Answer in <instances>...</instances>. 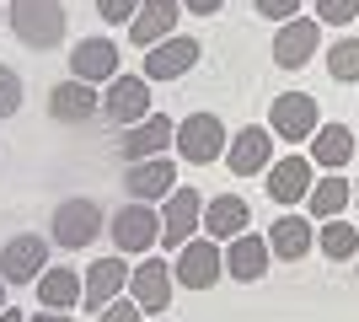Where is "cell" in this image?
Returning <instances> with one entry per match:
<instances>
[{"instance_id": "cell-24", "label": "cell", "mask_w": 359, "mask_h": 322, "mask_svg": "<svg viewBox=\"0 0 359 322\" xmlns=\"http://www.w3.org/2000/svg\"><path fill=\"white\" fill-rule=\"evenodd\" d=\"M81 290H86V279L75 274V269H43L38 274V301L48 311H70L81 301Z\"/></svg>"}, {"instance_id": "cell-18", "label": "cell", "mask_w": 359, "mask_h": 322, "mask_svg": "<svg viewBox=\"0 0 359 322\" xmlns=\"http://www.w3.org/2000/svg\"><path fill=\"white\" fill-rule=\"evenodd\" d=\"M316 172L306 156H279V161H269V199L273 204H300L306 194H311Z\"/></svg>"}, {"instance_id": "cell-33", "label": "cell", "mask_w": 359, "mask_h": 322, "mask_svg": "<svg viewBox=\"0 0 359 322\" xmlns=\"http://www.w3.org/2000/svg\"><path fill=\"white\" fill-rule=\"evenodd\" d=\"M257 16H269V22H290V16H300V0H252Z\"/></svg>"}, {"instance_id": "cell-32", "label": "cell", "mask_w": 359, "mask_h": 322, "mask_svg": "<svg viewBox=\"0 0 359 322\" xmlns=\"http://www.w3.org/2000/svg\"><path fill=\"white\" fill-rule=\"evenodd\" d=\"M97 322H145V311H140L135 301H107V307L97 311Z\"/></svg>"}, {"instance_id": "cell-21", "label": "cell", "mask_w": 359, "mask_h": 322, "mask_svg": "<svg viewBox=\"0 0 359 322\" xmlns=\"http://www.w3.org/2000/svg\"><path fill=\"white\" fill-rule=\"evenodd\" d=\"M129 285V263L123 258H97L86 269V290H81V307L86 311H102L107 301H118V290Z\"/></svg>"}, {"instance_id": "cell-2", "label": "cell", "mask_w": 359, "mask_h": 322, "mask_svg": "<svg viewBox=\"0 0 359 322\" xmlns=\"http://www.w3.org/2000/svg\"><path fill=\"white\" fill-rule=\"evenodd\" d=\"M107 236H113L118 253H140V258H145L150 247L161 242V215L150 210L145 199H129L113 220H107Z\"/></svg>"}, {"instance_id": "cell-25", "label": "cell", "mask_w": 359, "mask_h": 322, "mask_svg": "<svg viewBox=\"0 0 359 322\" xmlns=\"http://www.w3.org/2000/svg\"><path fill=\"white\" fill-rule=\"evenodd\" d=\"M316 145H311V156H316V167H327V172H338V167H348L354 161V135H348L344 123H316Z\"/></svg>"}, {"instance_id": "cell-8", "label": "cell", "mask_w": 359, "mask_h": 322, "mask_svg": "<svg viewBox=\"0 0 359 322\" xmlns=\"http://www.w3.org/2000/svg\"><path fill=\"white\" fill-rule=\"evenodd\" d=\"M97 231H102V204L91 199H65L60 210H54V242L60 247H91L97 242Z\"/></svg>"}, {"instance_id": "cell-26", "label": "cell", "mask_w": 359, "mask_h": 322, "mask_svg": "<svg viewBox=\"0 0 359 322\" xmlns=\"http://www.w3.org/2000/svg\"><path fill=\"white\" fill-rule=\"evenodd\" d=\"M306 204H311V220H332V215H344L348 204H354V183L348 177H322V183H311V194H306Z\"/></svg>"}, {"instance_id": "cell-3", "label": "cell", "mask_w": 359, "mask_h": 322, "mask_svg": "<svg viewBox=\"0 0 359 322\" xmlns=\"http://www.w3.org/2000/svg\"><path fill=\"white\" fill-rule=\"evenodd\" d=\"M172 274H177L182 290H210L215 279L225 274V247L215 242V236H194V242H182Z\"/></svg>"}, {"instance_id": "cell-10", "label": "cell", "mask_w": 359, "mask_h": 322, "mask_svg": "<svg viewBox=\"0 0 359 322\" xmlns=\"http://www.w3.org/2000/svg\"><path fill=\"white\" fill-rule=\"evenodd\" d=\"M172 285H177V274H172V263L150 258L140 269H129V301H135L140 311H166V301H172Z\"/></svg>"}, {"instance_id": "cell-34", "label": "cell", "mask_w": 359, "mask_h": 322, "mask_svg": "<svg viewBox=\"0 0 359 322\" xmlns=\"http://www.w3.org/2000/svg\"><path fill=\"white\" fill-rule=\"evenodd\" d=\"M220 6H225V0H182V11H188V16H215Z\"/></svg>"}, {"instance_id": "cell-28", "label": "cell", "mask_w": 359, "mask_h": 322, "mask_svg": "<svg viewBox=\"0 0 359 322\" xmlns=\"http://www.w3.org/2000/svg\"><path fill=\"white\" fill-rule=\"evenodd\" d=\"M327 76L332 81H359V38H338V43L327 48Z\"/></svg>"}, {"instance_id": "cell-22", "label": "cell", "mask_w": 359, "mask_h": 322, "mask_svg": "<svg viewBox=\"0 0 359 322\" xmlns=\"http://www.w3.org/2000/svg\"><path fill=\"white\" fill-rule=\"evenodd\" d=\"M247 220H252V210H247V199H241V194H215V199L204 204L198 231H210L215 242H231V236H241V231H247Z\"/></svg>"}, {"instance_id": "cell-4", "label": "cell", "mask_w": 359, "mask_h": 322, "mask_svg": "<svg viewBox=\"0 0 359 322\" xmlns=\"http://www.w3.org/2000/svg\"><path fill=\"white\" fill-rule=\"evenodd\" d=\"M269 123H273V135H279V140L300 145V140L316 135V123H322V102H316L311 92H285V97H273V102H269Z\"/></svg>"}, {"instance_id": "cell-27", "label": "cell", "mask_w": 359, "mask_h": 322, "mask_svg": "<svg viewBox=\"0 0 359 322\" xmlns=\"http://www.w3.org/2000/svg\"><path fill=\"white\" fill-rule=\"evenodd\" d=\"M316 242H322V253H327L332 263H344V258H354L359 253V226H348V220H322V231H316Z\"/></svg>"}, {"instance_id": "cell-19", "label": "cell", "mask_w": 359, "mask_h": 322, "mask_svg": "<svg viewBox=\"0 0 359 322\" xmlns=\"http://www.w3.org/2000/svg\"><path fill=\"white\" fill-rule=\"evenodd\" d=\"M48 113H54V123H91L102 113V97L91 81H65L48 92Z\"/></svg>"}, {"instance_id": "cell-14", "label": "cell", "mask_w": 359, "mask_h": 322, "mask_svg": "<svg viewBox=\"0 0 359 322\" xmlns=\"http://www.w3.org/2000/svg\"><path fill=\"white\" fill-rule=\"evenodd\" d=\"M177 16H182V0H140L135 22H129V43L135 48H156L161 38L177 32Z\"/></svg>"}, {"instance_id": "cell-31", "label": "cell", "mask_w": 359, "mask_h": 322, "mask_svg": "<svg viewBox=\"0 0 359 322\" xmlns=\"http://www.w3.org/2000/svg\"><path fill=\"white\" fill-rule=\"evenodd\" d=\"M140 11V0H97V16L102 22H113V27H129Z\"/></svg>"}, {"instance_id": "cell-35", "label": "cell", "mask_w": 359, "mask_h": 322, "mask_svg": "<svg viewBox=\"0 0 359 322\" xmlns=\"http://www.w3.org/2000/svg\"><path fill=\"white\" fill-rule=\"evenodd\" d=\"M32 322H70V317H65V311H48V307H43V311H38Z\"/></svg>"}, {"instance_id": "cell-37", "label": "cell", "mask_w": 359, "mask_h": 322, "mask_svg": "<svg viewBox=\"0 0 359 322\" xmlns=\"http://www.w3.org/2000/svg\"><path fill=\"white\" fill-rule=\"evenodd\" d=\"M0 311H6V279H0Z\"/></svg>"}, {"instance_id": "cell-1", "label": "cell", "mask_w": 359, "mask_h": 322, "mask_svg": "<svg viewBox=\"0 0 359 322\" xmlns=\"http://www.w3.org/2000/svg\"><path fill=\"white\" fill-rule=\"evenodd\" d=\"M65 0H6V27L27 48H54L65 38Z\"/></svg>"}, {"instance_id": "cell-11", "label": "cell", "mask_w": 359, "mask_h": 322, "mask_svg": "<svg viewBox=\"0 0 359 322\" xmlns=\"http://www.w3.org/2000/svg\"><path fill=\"white\" fill-rule=\"evenodd\" d=\"M225 161H231V177H257V172H269V161H273V135L263 129V123L236 129V135H231Z\"/></svg>"}, {"instance_id": "cell-16", "label": "cell", "mask_w": 359, "mask_h": 322, "mask_svg": "<svg viewBox=\"0 0 359 322\" xmlns=\"http://www.w3.org/2000/svg\"><path fill=\"white\" fill-rule=\"evenodd\" d=\"M48 269V242L43 236H16V242L0 247V279L6 285H27Z\"/></svg>"}, {"instance_id": "cell-23", "label": "cell", "mask_w": 359, "mask_h": 322, "mask_svg": "<svg viewBox=\"0 0 359 322\" xmlns=\"http://www.w3.org/2000/svg\"><path fill=\"white\" fill-rule=\"evenodd\" d=\"M316 242V226L306 220V215H279L269 231V247H273V258H285V263H300L306 253H311Z\"/></svg>"}, {"instance_id": "cell-15", "label": "cell", "mask_w": 359, "mask_h": 322, "mask_svg": "<svg viewBox=\"0 0 359 322\" xmlns=\"http://www.w3.org/2000/svg\"><path fill=\"white\" fill-rule=\"evenodd\" d=\"M269 258H273V247H269V236H257V231H241V236L225 242V274L241 279V285H252V279L269 274Z\"/></svg>"}, {"instance_id": "cell-5", "label": "cell", "mask_w": 359, "mask_h": 322, "mask_svg": "<svg viewBox=\"0 0 359 322\" xmlns=\"http://www.w3.org/2000/svg\"><path fill=\"white\" fill-rule=\"evenodd\" d=\"M172 145L182 151V161L210 167V161L225 156V123L215 119V113H188V119L177 123V140H172Z\"/></svg>"}, {"instance_id": "cell-30", "label": "cell", "mask_w": 359, "mask_h": 322, "mask_svg": "<svg viewBox=\"0 0 359 322\" xmlns=\"http://www.w3.org/2000/svg\"><path fill=\"white\" fill-rule=\"evenodd\" d=\"M16 107H22V76L11 65H0V119H11Z\"/></svg>"}, {"instance_id": "cell-17", "label": "cell", "mask_w": 359, "mask_h": 322, "mask_svg": "<svg viewBox=\"0 0 359 322\" xmlns=\"http://www.w3.org/2000/svg\"><path fill=\"white\" fill-rule=\"evenodd\" d=\"M123 188H129V199H166L172 188H177V167L166 161V156H145V161H129V172H123Z\"/></svg>"}, {"instance_id": "cell-39", "label": "cell", "mask_w": 359, "mask_h": 322, "mask_svg": "<svg viewBox=\"0 0 359 322\" xmlns=\"http://www.w3.org/2000/svg\"><path fill=\"white\" fill-rule=\"evenodd\" d=\"M0 22H6V6H0Z\"/></svg>"}, {"instance_id": "cell-12", "label": "cell", "mask_w": 359, "mask_h": 322, "mask_svg": "<svg viewBox=\"0 0 359 322\" xmlns=\"http://www.w3.org/2000/svg\"><path fill=\"white\" fill-rule=\"evenodd\" d=\"M172 140H177V123L166 119V113H150V119L129 123L118 135V156L123 161H145V156H161Z\"/></svg>"}, {"instance_id": "cell-7", "label": "cell", "mask_w": 359, "mask_h": 322, "mask_svg": "<svg viewBox=\"0 0 359 322\" xmlns=\"http://www.w3.org/2000/svg\"><path fill=\"white\" fill-rule=\"evenodd\" d=\"M198 220H204V199H198V188H172V194H166V210H161V247L177 253L182 242H194Z\"/></svg>"}, {"instance_id": "cell-6", "label": "cell", "mask_w": 359, "mask_h": 322, "mask_svg": "<svg viewBox=\"0 0 359 322\" xmlns=\"http://www.w3.org/2000/svg\"><path fill=\"white\" fill-rule=\"evenodd\" d=\"M316 43H322V22L316 16H290L285 27L273 32V65L279 70H300V65L316 60Z\"/></svg>"}, {"instance_id": "cell-38", "label": "cell", "mask_w": 359, "mask_h": 322, "mask_svg": "<svg viewBox=\"0 0 359 322\" xmlns=\"http://www.w3.org/2000/svg\"><path fill=\"white\" fill-rule=\"evenodd\" d=\"M354 204H359V183H354Z\"/></svg>"}, {"instance_id": "cell-29", "label": "cell", "mask_w": 359, "mask_h": 322, "mask_svg": "<svg viewBox=\"0 0 359 322\" xmlns=\"http://www.w3.org/2000/svg\"><path fill=\"white\" fill-rule=\"evenodd\" d=\"M359 16V0H316V22H332V27H348Z\"/></svg>"}, {"instance_id": "cell-13", "label": "cell", "mask_w": 359, "mask_h": 322, "mask_svg": "<svg viewBox=\"0 0 359 322\" xmlns=\"http://www.w3.org/2000/svg\"><path fill=\"white\" fill-rule=\"evenodd\" d=\"M194 65H198V38H182V32H172L156 48H145V81H177Z\"/></svg>"}, {"instance_id": "cell-9", "label": "cell", "mask_w": 359, "mask_h": 322, "mask_svg": "<svg viewBox=\"0 0 359 322\" xmlns=\"http://www.w3.org/2000/svg\"><path fill=\"white\" fill-rule=\"evenodd\" d=\"M102 113L113 123H140V119H150V81L145 76H113L107 81V92H102Z\"/></svg>"}, {"instance_id": "cell-36", "label": "cell", "mask_w": 359, "mask_h": 322, "mask_svg": "<svg viewBox=\"0 0 359 322\" xmlns=\"http://www.w3.org/2000/svg\"><path fill=\"white\" fill-rule=\"evenodd\" d=\"M0 322H22V311H0Z\"/></svg>"}, {"instance_id": "cell-20", "label": "cell", "mask_w": 359, "mask_h": 322, "mask_svg": "<svg viewBox=\"0 0 359 322\" xmlns=\"http://www.w3.org/2000/svg\"><path fill=\"white\" fill-rule=\"evenodd\" d=\"M70 70L75 81H113L118 76V43H107V38H81V43L70 48Z\"/></svg>"}]
</instances>
